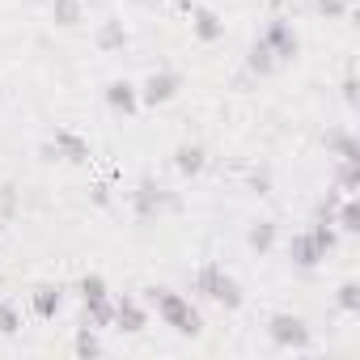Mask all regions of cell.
Returning a JSON list of instances; mask_svg holds the SVG:
<instances>
[{
  "label": "cell",
  "instance_id": "6da1fadb",
  "mask_svg": "<svg viewBox=\"0 0 360 360\" xmlns=\"http://www.w3.org/2000/svg\"><path fill=\"white\" fill-rule=\"evenodd\" d=\"M148 305L157 309V318L178 330V335H200L204 330V314L183 297V292H174V288H148Z\"/></svg>",
  "mask_w": 360,
  "mask_h": 360
},
{
  "label": "cell",
  "instance_id": "7a4b0ae2",
  "mask_svg": "<svg viewBox=\"0 0 360 360\" xmlns=\"http://www.w3.org/2000/svg\"><path fill=\"white\" fill-rule=\"evenodd\" d=\"M191 288H195L200 297L225 305V309H242V284H238L221 263H204V267L191 276Z\"/></svg>",
  "mask_w": 360,
  "mask_h": 360
},
{
  "label": "cell",
  "instance_id": "3957f363",
  "mask_svg": "<svg viewBox=\"0 0 360 360\" xmlns=\"http://www.w3.org/2000/svg\"><path fill=\"white\" fill-rule=\"evenodd\" d=\"M131 208H136L140 221H157L161 212L178 208V200L157 183V178H140V187H136V195H131Z\"/></svg>",
  "mask_w": 360,
  "mask_h": 360
},
{
  "label": "cell",
  "instance_id": "277c9868",
  "mask_svg": "<svg viewBox=\"0 0 360 360\" xmlns=\"http://www.w3.org/2000/svg\"><path fill=\"white\" fill-rule=\"evenodd\" d=\"M267 335H271L276 347H297V352L309 347V326H305L301 314H271L267 318Z\"/></svg>",
  "mask_w": 360,
  "mask_h": 360
},
{
  "label": "cell",
  "instance_id": "5b68a950",
  "mask_svg": "<svg viewBox=\"0 0 360 360\" xmlns=\"http://www.w3.org/2000/svg\"><path fill=\"white\" fill-rule=\"evenodd\" d=\"M263 43L271 47L276 64H288V60H297V51H301V39H297V30H292L288 18H276V22L263 30Z\"/></svg>",
  "mask_w": 360,
  "mask_h": 360
},
{
  "label": "cell",
  "instance_id": "8992f818",
  "mask_svg": "<svg viewBox=\"0 0 360 360\" xmlns=\"http://www.w3.org/2000/svg\"><path fill=\"white\" fill-rule=\"evenodd\" d=\"M43 157H60V161H72V165H85V161H89V140H81L77 131H68V127H60V131L51 136V144L43 148Z\"/></svg>",
  "mask_w": 360,
  "mask_h": 360
},
{
  "label": "cell",
  "instance_id": "52a82bcc",
  "mask_svg": "<svg viewBox=\"0 0 360 360\" xmlns=\"http://www.w3.org/2000/svg\"><path fill=\"white\" fill-rule=\"evenodd\" d=\"M178 89H183V77L169 72V68H161V72H153V77L140 85V102H144V106H165Z\"/></svg>",
  "mask_w": 360,
  "mask_h": 360
},
{
  "label": "cell",
  "instance_id": "ba28073f",
  "mask_svg": "<svg viewBox=\"0 0 360 360\" xmlns=\"http://www.w3.org/2000/svg\"><path fill=\"white\" fill-rule=\"evenodd\" d=\"M204 165H208V148H204L200 140H183V144L174 148V169L183 174V178L204 174Z\"/></svg>",
  "mask_w": 360,
  "mask_h": 360
},
{
  "label": "cell",
  "instance_id": "9c48e42d",
  "mask_svg": "<svg viewBox=\"0 0 360 360\" xmlns=\"http://www.w3.org/2000/svg\"><path fill=\"white\" fill-rule=\"evenodd\" d=\"M326 255H330V250H326V246H322L309 229H305V233H297V238L288 242V259H292L297 267H318Z\"/></svg>",
  "mask_w": 360,
  "mask_h": 360
},
{
  "label": "cell",
  "instance_id": "30bf717a",
  "mask_svg": "<svg viewBox=\"0 0 360 360\" xmlns=\"http://www.w3.org/2000/svg\"><path fill=\"white\" fill-rule=\"evenodd\" d=\"M106 106H110L115 115L131 119V115L140 110V89H136L131 81H110V85H106Z\"/></svg>",
  "mask_w": 360,
  "mask_h": 360
},
{
  "label": "cell",
  "instance_id": "8fae6325",
  "mask_svg": "<svg viewBox=\"0 0 360 360\" xmlns=\"http://www.w3.org/2000/svg\"><path fill=\"white\" fill-rule=\"evenodd\" d=\"M115 326L127 330V335H140V330L148 326V309H144L136 297H119V301H115Z\"/></svg>",
  "mask_w": 360,
  "mask_h": 360
},
{
  "label": "cell",
  "instance_id": "7c38bea8",
  "mask_svg": "<svg viewBox=\"0 0 360 360\" xmlns=\"http://www.w3.org/2000/svg\"><path fill=\"white\" fill-rule=\"evenodd\" d=\"M191 30H195L200 43H217V39H225V22H221L212 9H191Z\"/></svg>",
  "mask_w": 360,
  "mask_h": 360
},
{
  "label": "cell",
  "instance_id": "4fadbf2b",
  "mask_svg": "<svg viewBox=\"0 0 360 360\" xmlns=\"http://www.w3.org/2000/svg\"><path fill=\"white\" fill-rule=\"evenodd\" d=\"M246 68H250L255 77H271V72H276V56H271V47L263 43V34L255 39V47H250V56H246Z\"/></svg>",
  "mask_w": 360,
  "mask_h": 360
},
{
  "label": "cell",
  "instance_id": "5bb4252c",
  "mask_svg": "<svg viewBox=\"0 0 360 360\" xmlns=\"http://www.w3.org/2000/svg\"><path fill=\"white\" fill-rule=\"evenodd\" d=\"M60 301H64V297H60V288H56V284H39V288H34V297H30V305H34V314H39V318H56V314H60Z\"/></svg>",
  "mask_w": 360,
  "mask_h": 360
},
{
  "label": "cell",
  "instance_id": "9a60e30c",
  "mask_svg": "<svg viewBox=\"0 0 360 360\" xmlns=\"http://www.w3.org/2000/svg\"><path fill=\"white\" fill-rule=\"evenodd\" d=\"M98 47H102V51H123V47H127V26L115 22V18L102 22V26H98Z\"/></svg>",
  "mask_w": 360,
  "mask_h": 360
},
{
  "label": "cell",
  "instance_id": "2e32d148",
  "mask_svg": "<svg viewBox=\"0 0 360 360\" xmlns=\"http://www.w3.org/2000/svg\"><path fill=\"white\" fill-rule=\"evenodd\" d=\"M330 225H339L343 233H356V229H360V208H356V200H352V195H343V204L335 208Z\"/></svg>",
  "mask_w": 360,
  "mask_h": 360
},
{
  "label": "cell",
  "instance_id": "e0dca14e",
  "mask_svg": "<svg viewBox=\"0 0 360 360\" xmlns=\"http://www.w3.org/2000/svg\"><path fill=\"white\" fill-rule=\"evenodd\" d=\"M51 18H56V26H77L85 18V9H81V0H51Z\"/></svg>",
  "mask_w": 360,
  "mask_h": 360
},
{
  "label": "cell",
  "instance_id": "ac0fdd59",
  "mask_svg": "<svg viewBox=\"0 0 360 360\" xmlns=\"http://www.w3.org/2000/svg\"><path fill=\"white\" fill-rule=\"evenodd\" d=\"M246 242H250L255 255H267V250L276 246V225H271V221H259V225L246 233Z\"/></svg>",
  "mask_w": 360,
  "mask_h": 360
},
{
  "label": "cell",
  "instance_id": "d6986e66",
  "mask_svg": "<svg viewBox=\"0 0 360 360\" xmlns=\"http://www.w3.org/2000/svg\"><path fill=\"white\" fill-rule=\"evenodd\" d=\"M326 148H330L339 161H356V157H360V148H356V140H352L347 131H330V136H326Z\"/></svg>",
  "mask_w": 360,
  "mask_h": 360
},
{
  "label": "cell",
  "instance_id": "ffe728a7",
  "mask_svg": "<svg viewBox=\"0 0 360 360\" xmlns=\"http://www.w3.org/2000/svg\"><path fill=\"white\" fill-rule=\"evenodd\" d=\"M81 301H85V305H102V301H110L106 280H102V276H85V280H81Z\"/></svg>",
  "mask_w": 360,
  "mask_h": 360
},
{
  "label": "cell",
  "instance_id": "44dd1931",
  "mask_svg": "<svg viewBox=\"0 0 360 360\" xmlns=\"http://www.w3.org/2000/svg\"><path fill=\"white\" fill-rule=\"evenodd\" d=\"M72 352H77V356H98V352H102L98 326H89V322H85V326L77 330V339H72Z\"/></svg>",
  "mask_w": 360,
  "mask_h": 360
},
{
  "label": "cell",
  "instance_id": "7402d4cb",
  "mask_svg": "<svg viewBox=\"0 0 360 360\" xmlns=\"http://www.w3.org/2000/svg\"><path fill=\"white\" fill-rule=\"evenodd\" d=\"M339 309L343 314H360V284L356 280H343L339 284Z\"/></svg>",
  "mask_w": 360,
  "mask_h": 360
},
{
  "label": "cell",
  "instance_id": "603a6c76",
  "mask_svg": "<svg viewBox=\"0 0 360 360\" xmlns=\"http://www.w3.org/2000/svg\"><path fill=\"white\" fill-rule=\"evenodd\" d=\"M22 330V314L13 301H0V335H18Z\"/></svg>",
  "mask_w": 360,
  "mask_h": 360
},
{
  "label": "cell",
  "instance_id": "cb8c5ba5",
  "mask_svg": "<svg viewBox=\"0 0 360 360\" xmlns=\"http://www.w3.org/2000/svg\"><path fill=\"white\" fill-rule=\"evenodd\" d=\"M13 208H18V187L5 183L0 187V217H13Z\"/></svg>",
  "mask_w": 360,
  "mask_h": 360
},
{
  "label": "cell",
  "instance_id": "d4e9b609",
  "mask_svg": "<svg viewBox=\"0 0 360 360\" xmlns=\"http://www.w3.org/2000/svg\"><path fill=\"white\" fill-rule=\"evenodd\" d=\"M314 9H318L322 18H343V9H347V0H314Z\"/></svg>",
  "mask_w": 360,
  "mask_h": 360
},
{
  "label": "cell",
  "instance_id": "484cf974",
  "mask_svg": "<svg viewBox=\"0 0 360 360\" xmlns=\"http://www.w3.org/2000/svg\"><path fill=\"white\" fill-rule=\"evenodd\" d=\"M250 191H255V195H267V191H271V169H255V174H250Z\"/></svg>",
  "mask_w": 360,
  "mask_h": 360
},
{
  "label": "cell",
  "instance_id": "4316f807",
  "mask_svg": "<svg viewBox=\"0 0 360 360\" xmlns=\"http://www.w3.org/2000/svg\"><path fill=\"white\" fill-rule=\"evenodd\" d=\"M94 204H102V208L110 204V187H106V183H98V187H94Z\"/></svg>",
  "mask_w": 360,
  "mask_h": 360
},
{
  "label": "cell",
  "instance_id": "83f0119b",
  "mask_svg": "<svg viewBox=\"0 0 360 360\" xmlns=\"http://www.w3.org/2000/svg\"><path fill=\"white\" fill-rule=\"evenodd\" d=\"M343 98H347V102H356V81H352V77L343 81Z\"/></svg>",
  "mask_w": 360,
  "mask_h": 360
},
{
  "label": "cell",
  "instance_id": "f1b7e54d",
  "mask_svg": "<svg viewBox=\"0 0 360 360\" xmlns=\"http://www.w3.org/2000/svg\"><path fill=\"white\" fill-rule=\"evenodd\" d=\"M169 5H174L178 13H191V9H195V5H191V0H169Z\"/></svg>",
  "mask_w": 360,
  "mask_h": 360
},
{
  "label": "cell",
  "instance_id": "f546056e",
  "mask_svg": "<svg viewBox=\"0 0 360 360\" xmlns=\"http://www.w3.org/2000/svg\"><path fill=\"white\" fill-rule=\"evenodd\" d=\"M136 5H148V0H136Z\"/></svg>",
  "mask_w": 360,
  "mask_h": 360
}]
</instances>
